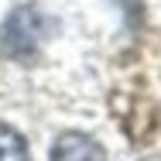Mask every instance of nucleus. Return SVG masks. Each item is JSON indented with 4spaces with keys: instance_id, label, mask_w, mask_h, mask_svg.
<instances>
[{
    "instance_id": "nucleus-2",
    "label": "nucleus",
    "mask_w": 161,
    "mask_h": 161,
    "mask_svg": "<svg viewBox=\"0 0 161 161\" xmlns=\"http://www.w3.org/2000/svg\"><path fill=\"white\" fill-rule=\"evenodd\" d=\"M52 161H106V151L86 134H62L52 147Z\"/></svg>"
},
{
    "instance_id": "nucleus-3",
    "label": "nucleus",
    "mask_w": 161,
    "mask_h": 161,
    "mask_svg": "<svg viewBox=\"0 0 161 161\" xmlns=\"http://www.w3.org/2000/svg\"><path fill=\"white\" fill-rule=\"evenodd\" d=\"M0 161H31L28 141L7 124H0Z\"/></svg>"
},
{
    "instance_id": "nucleus-1",
    "label": "nucleus",
    "mask_w": 161,
    "mask_h": 161,
    "mask_svg": "<svg viewBox=\"0 0 161 161\" xmlns=\"http://www.w3.org/2000/svg\"><path fill=\"white\" fill-rule=\"evenodd\" d=\"M41 38H45V17L38 14V7H17L3 21L0 48L10 58H31L41 45Z\"/></svg>"
}]
</instances>
